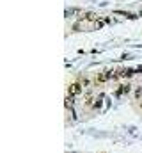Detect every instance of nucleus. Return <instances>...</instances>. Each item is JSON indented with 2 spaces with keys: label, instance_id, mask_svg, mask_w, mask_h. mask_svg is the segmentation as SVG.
<instances>
[{
  "label": "nucleus",
  "instance_id": "nucleus-6",
  "mask_svg": "<svg viewBox=\"0 0 142 153\" xmlns=\"http://www.w3.org/2000/svg\"><path fill=\"white\" fill-rule=\"evenodd\" d=\"M89 84H91V82H89V78H82V85H84V87H85V85H89Z\"/></svg>",
  "mask_w": 142,
  "mask_h": 153
},
{
  "label": "nucleus",
  "instance_id": "nucleus-4",
  "mask_svg": "<svg viewBox=\"0 0 142 153\" xmlns=\"http://www.w3.org/2000/svg\"><path fill=\"white\" fill-rule=\"evenodd\" d=\"M103 98H105L103 94H100V96H96V98H94V103H92V111H98V109L101 107V103H103Z\"/></svg>",
  "mask_w": 142,
  "mask_h": 153
},
{
  "label": "nucleus",
  "instance_id": "nucleus-1",
  "mask_svg": "<svg viewBox=\"0 0 142 153\" xmlns=\"http://www.w3.org/2000/svg\"><path fill=\"white\" fill-rule=\"evenodd\" d=\"M82 89H84V85L80 82H73V84L68 85V94L73 96V98H76L78 94H82Z\"/></svg>",
  "mask_w": 142,
  "mask_h": 153
},
{
  "label": "nucleus",
  "instance_id": "nucleus-5",
  "mask_svg": "<svg viewBox=\"0 0 142 153\" xmlns=\"http://www.w3.org/2000/svg\"><path fill=\"white\" fill-rule=\"evenodd\" d=\"M133 94H135V98H137V100H141V96H142V87H137Z\"/></svg>",
  "mask_w": 142,
  "mask_h": 153
},
{
  "label": "nucleus",
  "instance_id": "nucleus-3",
  "mask_svg": "<svg viewBox=\"0 0 142 153\" xmlns=\"http://www.w3.org/2000/svg\"><path fill=\"white\" fill-rule=\"evenodd\" d=\"M117 75H119V78H132V76L135 75V70H132V68H123V70L117 71Z\"/></svg>",
  "mask_w": 142,
  "mask_h": 153
},
{
  "label": "nucleus",
  "instance_id": "nucleus-2",
  "mask_svg": "<svg viewBox=\"0 0 142 153\" xmlns=\"http://www.w3.org/2000/svg\"><path fill=\"white\" fill-rule=\"evenodd\" d=\"M132 91V84L128 82V84H121L117 89H115V96H123V94H126V93H130Z\"/></svg>",
  "mask_w": 142,
  "mask_h": 153
},
{
  "label": "nucleus",
  "instance_id": "nucleus-7",
  "mask_svg": "<svg viewBox=\"0 0 142 153\" xmlns=\"http://www.w3.org/2000/svg\"><path fill=\"white\" fill-rule=\"evenodd\" d=\"M139 105H141V109H142V100H141V103H139Z\"/></svg>",
  "mask_w": 142,
  "mask_h": 153
}]
</instances>
